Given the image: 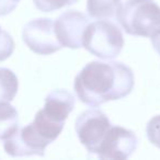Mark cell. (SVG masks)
<instances>
[{
    "label": "cell",
    "mask_w": 160,
    "mask_h": 160,
    "mask_svg": "<svg viewBox=\"0 0 160 160\" xmlns=\"http://www.w3.org/2000/svg\"><path fill=\"white\" fill-rule=\"evenodd\" d=\"M89 19L76 10H68L62 13L54 22L55 33L62 47H82L83 34L89 25Z\"/></svg>",
    "instance_id": "cell-8"
},
{
    "label": "cell",
    "mask_w": 160,
    "mask_h": 160,
    "mask_svg": "<svg viewBox=\"0 0 160 160\" xmlns=\"http://www.w3.org/2000/svg\"><path fill=\"white\" fill-rule=\"evenodd\" d=\"M19 128L18 112L10 102H0V139H7Z\"/></svg>",
    "instance_id": "cell-10"
},
{
    "label": "cell",
    "mask_w": 160,
    "mask_h": 160,
    "mask_svg": "<svg viewBox=\"0 0 160 160\" xmlns=\"http://www.w3.org/2000/svg\"><path fill=\"white\" fill-rule=\"evenodd\" d=\"M13 1H14V2H17V3H18L19 1H20V0H13Z\"/></svg>",
    "instance_id": "cell-18"
},
{
    "label": "cell",
    "mask_w": 160,
    "mask_h": 160,
    "mask_svg": "<svg viewBox=\"0 0 160 160\" xmlns=\"http://www.w3.org/2000/svg\"><path fill=\"white\" fill-rule=\"evenodd\" d=\"M14 51V41L9 33L0 27V62H3L12 55Z\"/></svg>",
    "instance_id": "cell-14"
},
{
    "label": "cell",
    "mask_w": 160,
    "mask_h": 160,
    "mask_svg": "<svg viewBox=\"0 0 160 160\" xmlns=\"http://www.w3.org/2000/svg\"><path fill=\"white\" fill-rule=\"evenodd\" d=\"M116 18L129 35L151 38L160 29V7L155 0H126Z\"/></svg>",
    "instance_id": "cell-2"
},
{
    "label": "cell",
    "mask_w": 160,
    "mask_h": 160,
    "mask_svg": "<svg viewBox=\"0 0 160 160\" xmlns=\"http://www.w3.org/2000/svg\"><path fill=\"white\" fill-rule=\"evenodd\" d=\"M146 134L149 142L160 148V115L150 118L146 126Z\"/></svg>",
    "instance_id": "cell-15"
},
{
    "label": "cell",
    "mask_w": 160,
    "mask_h": 160,
    "mask_svg": "<svg viewBox=\"0 0 160 160\" xmlns=\"http://www.w3.org/2000/svg\"><path fill=\"white\" fill-rule=\"evenodd\" d=\"M51 142L43 137L33 124L18 128L10 137L5 139L3 148L12 157L44 156L45 149Z\"/></svg>",
    "instance_id": "cell-7"
},
{
    "label": "cell",
    "mask_w": 160,
    "mask_h": 160,
    "mask_svg": "<svg viewBox=\"0 0 160 160\" xmlns=\"http://www.w3.org/2000/svg\"><path fill=\"white\" fill-rule=\"evenodd\" d=\"M18 88L19 81L16 73L8 68L0 67V102H11Z\"/></svg>",
    "instance_id": "cell-12"
},
{
    "label": "cell",
    "mask_w": 160,
    "mask_h": 160,
    "mask_svg": "<svg viewBox=\"0 0 160 160\" xmlns=\"http://www.w3.org/2000/svg\"><path fill=\"white\" fill-rule=\"evenodd\" d=\"M75 108V98L70 92L62 89L52 91L45 98V104L42 111L51 120L64 123Z\"/></svg>",
    "instance_id": "cell-9"
},
{
    "label": "cell",
    "mask_w": 160,
    "mask_h": 160,
    "mask_svg": "<svg viewBox=\"0 0 160 160\" xmlns=\"http://www.w3.org/2000/svg\"><path fill=\"white\" fill-rule=\"evenodd\" d=\"M137 145L138 138L134 132L112 125L94 155L101 159L125 160L136 150Z\"/></svg>",
    "instance_id": "cell-6"
},
{
    "label": "cell",
    "mask_w": 160,
    "mask_h": 160,
    "mask_svg": "<svg viewBox=\"0 0 160 160\" xmlns=\"http://www.w3.org/2000/svg\"><path fill=\"white\" fill-rule=\"evenodd\" d=\"M135 78L132 69L121 62H91L75 78L73 88L78 99L96 108L109 101L128 96Z\"/></svg>",
    "instance_id": "cell-1"
},
{
    "label": "cell",
    "mask_w": 160,
    "mask_h": 160,
    "mask_svg": "<svg viewBox=\"0 0 160 160\" xmlns=\"http://www.w3.org/2000/svg\"><path fill=\"white\" fill-rule=\"evenodd\" d=\"M17 6L18 3L14 2L13 0H0V17L12 12L17 8Z\"/></svg>",
    "instance_id": "cell-16"
},
{
    "label": "cell",
    "mask_w": 160,
    "mask_h": 160,
    "mask_svg": "<svg viewBox=\"0 0 160 160\" xmlns=\"http://www.w3.org/2000/svg\"><path fill=\"white\" fill-rule=\"evenodd\" d=\"M22 38L25 45L38 55H49L62 47L56 36L54 21L48 18H38L27 23Z\"/></svg>",
    "instance_id": "cell-5"
},
{
    "label": "cell",
    "mask_w": 160,
    "mask_h": 160,
    "mask_svg": "<svg viewBox=\"0 0 160 160\" xmlns=\"http://www.w3.org/2000/svg\"><path fill=\"white\" fill-rule=\"evenodd\" d=\"M112 126L107 114L101 110L90 109L76 120V133L89 153H96L99 145Z\"/></svg>",
    "instance_id": "cell-4"
},
{
    "label": "cell",
    "mask_w": 160,
    "mask_h": 160,
    "mask_svg": "<svg viewBox=\"0 0 160 160\" xmlns=\"http://www.w3.org/2000/svg\"><path fill=\"white\" fill-rule=\"evenodd\" d=\"M151 44L152 47L158 52V54L160 55V29L151 36Z\"/></svg>",
    "instance_id": "cell-17"
},
{
    "label": "cell",
    "mask_w": 160,
    "mask_h": 160,
    "mask_svg": "<svg viewBox=\"0 0 160 160\" xmlns=\"http://www.w3.org/2000/svg\"><path fill=\"white\" fill-rule=\"evenodd\" d=\"M82 46L102 59H111L121 53L124 46V38L120 28L108 20L89 23L83 34Z\"/></svg>",
    "instance_id": "cell-3"
},
{
    "label": "cell",
    "mask_w": 160,
    "mask_h": 160,
    "mask_svg": "<svg viewBox=\"0 0 160 160\" xmlns=\"http://www.w3.org/2000/svg\"><path fill=\"white\" fill-rule=\"evenodd\" d=\"M77 1L79 0H33L34 6L42 12H53L76 3Z\"/></svg>",
    "instance_id": "cell-13"
},
{
    "label": "cell",
    "mask_w": 160,
    "mask_h": 160,
    "mask_svg": "<svg viewBox=\"0 0 160 160\" xmlns=\"http://www.w3.org/2000/svg\"><path fill=\"white\" fill-rule=\"evenodd\" d=\"M121 6L122 0H87L88 14L99 20L114 17Z\"/></svg>",
    "instance_id": "cell-11"
}]
</instances>
